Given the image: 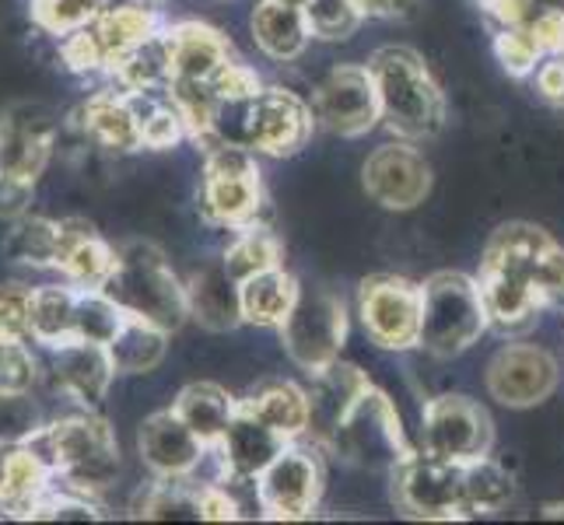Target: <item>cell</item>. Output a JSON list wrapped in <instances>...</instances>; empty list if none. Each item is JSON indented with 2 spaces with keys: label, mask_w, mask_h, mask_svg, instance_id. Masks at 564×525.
<instances>
[{
  "label": "cell",
  "mask_w": 564,
  "mask_h": 525,
  "mask_svg": "<svg viewBox=\"0 0 564 525\" xmlns=\"http://www.w3.org/2000/svg\"><path fill=\"white\" fill-rule=\"evenodd\" d=\"M466 466L432 452H411L393 470V501L397 508L427 518V522H453L474 518L470 488H466Z\"/></svg>",
  "instance_id": "ba28073f"
},
{
  "label": "cell",
  "mask_w": 564,
  "mask_h": 525,
  "mask_svg": "<svg viewBox=\"0 0 564 525\" xmlns=\"http://www.w3.org/2000/svg\"><path fill=\"white\" fill-rule=\"evenodd\" d=\"M477 284L491 329L522 333L543 308H564V249L536 225H505L484 249Z\"/></svg>",
  "instance_id": "6da1fadb"
},
{
  "label": "cell",
  "mask_w": 564,
  "mask_h": 525,
  "mask_svg": "<svg viewBox=\"0 0 564 525\" xmlns=\"http://www.w3.org/2000/svg\"><path fill=\"white\" fill-rule=\"evenodd\" d=\"M260 512L274 522H295L316 512L323 494V462L313 449L291 441L257 480Z\"/></svg>",
  "instance_id": "8fae6325"
},
{
  "label": "cell",
  "mask_w": 564,
  "mask_h": 525,
  "mask_svg": "<svg viewBox=\"0 0 564 525\" xmlns=\"http://www.w3.org/2000/svg\"><path fill=\"white\" fill-rule=\"evenodd\" d=\"M169 39H172V81L214 85V77L236 61L228 35L204 22L169 25Z\"/></svg>",
  "instance_id": "7402d4cb"
},
{
  "label": "cell",
  "mask_w": 564,
  "mask_h": 525,
  "mask_svg": "<svg viewBox=\"0 0 564 525\" xmlns=\"http://www.w3.org/2000/svg\"><path fill=\"white\" fill-rule=\"evenodd\" d=\"M249 29H252V39H257V46L278 64L299 61L308 46V39H313L302 4H288V0H260L257 11L249 18Z\"/></svg>",
  "instance_id": "484cf974"
},
{
  "label": "cell",
  "mask_w": 564,
  "mask_h": 525,
  "mask_svg": "<svg viewBox=\"0 0 564 525\" xmlns=\"http://www.w3.org/2000/svg\"><path fill=\"white\" fill-rule=\"evenodd\" d=\"M288 4H305V0H288Z\"/></svg>",
  "instance_id": "b9f144b4"
},
{
  "label": "cell",
  "mask_w": 564,
  "mask_h": 525,
  "mask_svg": "<svg viewBox=\"0 0 564 525\" xmlns=\"http://www.w3.org/2000/svg\"><path fill=\"white\" fill-rule=\"evenodd\" d=\"M495 32H516L540 50V56H564V0H480Z\"/></svg>",
  "instance_id": "44dd1931"
},
{
  "label": "cell",
  "mask_w": 564,
  "mask_h": 525,
  "mask_svg": "<svg viewBox=\"0 0 564 525\" xmlns=\"http://www.w3.org/2000/svg\"><path fill=\"white\" fill-rule=\"evenodd\" d=\"M74 308L77 287L61 274L32 284V308H29V333L35 347H56L74 340Z\"/></svg>",
  "instance_id": "4316f807"
},
{
  "label": "cell",
  "mask_w": 564,
  "mask_h": 525,
  "mask_svg": "<svg viewBox=\"0 0 564 525\" xmlns=\"http://www.w3.org/2000/svg\"><path fill=\"white\" fill-rule=\"evenodd\" d=\"M291 438H284L274 424L260 417L246 400H239V411L231 417L225 438L214 445V459H218V477L231 480H260V473L274 462Z\"/></svg>",
  "instance_id": "2e32d148"
},
{
  "label": "cell",
  "mask_w": 564,
  "mask_h": 525,
  "mask_svg": "<svg viewBox=\"0 0 564 525\" xmlns=\"http://www.w3.org/2000/svg\"><path fill=\"white\" fill-rule=\"evenodd\" d=\"M368 70L379 88L382 123L403 141L435 138L445 123V99L421 56L406 46H382L372 53Z\"/></svg>",
  "instance_id": "277c9868"
},
{
  "label": "cell",
  "mask_w": 564,
  "mask_h": 525,
  "mask_svg": "<svg viewBox=\"0 0 564 525\" xmlns=\"http://www.w3.org/2000/svg\"><path fill=\"white\" fill-rule=\"evenodd\" d=\"M56 260H61V218L46 210H32L18 218L0 236V263L32 277H56Z\"/></svg>",
  "instance_id": "ffe728a7"
},
{
  "label": "cell",
  "mask_w": 564,
  "mask_h": 525,
  "mask_svg": "<svg viewBox=\"0 0 564 525\" xmlns=\"http://www.w3.org/2000/svg\"><path fill=\"white\" fill-rule=\"evenodd\" d=\"M172 411H176L197 435L207 449H214L225 431L231 417L239 411V400L228 396V389H221L218 382H189L186 389H180V396L172 400Z\"/></svg>",
  "instance_id": "f1b7e54d"
},
{
  "label": "cell",
  "mask_w": 564,
  "mask_h": 525,
  "mask_svg": "<svg viewBox=\"0 0 564 525\" xmlns=\"http://www.w3.org/2000/svg\"><path fill=\"white\" fill-rule=\"evenodd\" d=\"M263 183L249 147L210 144L204 147V183H200V214L218 228L239 231L260 225Z\"/></svg>",
  "instance_id": "52a82bcc"
},
{
  "label": "cell",
  "mask_w": 564,
  "mask_h": 525,
  "mask_svg": "<svg viewBox=\"0 0 564 525\" xmlns=\"http://www.w3.org/2000/svg\"><path fill=\"white\" fill-rule=\"evenodd\" d=\"M127 322V313L116 305L102 287H77V308H74V340L88 343H109L120 326Z\"/></svg>",
  "instance_id": "836d02e7"
},
{
  "label": "cell",
  "mask_w": 564,
  "mask_h": 525,
  "mask_svg": "<svg viewBox=\"0 0 564 525\" xmlns=\"http://www.w3.org/2000/svg\"><path fill=\"white\" fill-rule=\"evenodd\" d=\"M557 389V361L536 343L501 347L488 364V393L505 406H536Z\"/></svg>",
  "instance_id": "e0dca14e"
},
{
  "label": "cell",
  "mask_w": 564,
  "mask_h": 525,
  "mask_svg": "<svg viewBox=\"0 0 564 525\" xmlns=\"http://www.w3.org/2000/svg\"><path fill=\"white\" fill-rule=\"evenodd\" d=\"M368 385V379L358 372L355 364L334 361L323 372L313 375V389H308V435L319 445L334 435V427L347 414V406L358 400V393Z\"/></svg>",
  "instance_id": "d4e9b609"
},
{
  "label": "cell",
  "mask_w": 564,
  "mask_h": 525,
  "mask_svg": "<svg viewBox=\"0 0 564 525\" xmlns=\"http://www.w3.org/2000/svg\"><path fill=\"white\" fill-rule=\"evenodd\" d=\"M302 11H305L308 32H313V39H323V43L351 39L365 22V11L355 0H305Z\"/></svg>",
  "instance_id": "d590c367"
},
{
  "label": "cell",
  "mask_w": 564,
  "mask_h": 525,
  "mask_svg": "<svg viewBox=\"0 0 564 525\" xmlns=\"http://www.w3.org/2000/svg\"><path fill=\"white\" fill-rule=\"evenodd\" d=\"M106 77L120 91H169L172 85V39L169 25L154 29L109 64Z\"/></svg>",
  "instance_id": "cb8c5ba5"
},
{
  "label": "cell",
  "mask_w": 564,
  "mask_h": 525,
  "mask_svg": "<svg viewBox=\"0 0 564 525\" xmlns=\"http://www.w3.org/2000/svg\"><path fill=\"white\" fill-rule=\"evenodd\" d=\"M488 329V305L474 277L442 270L421 284V350L435 358H456Z\"/></svg>",
  "instance_id": "5b68a950"
},
{
  "label": "cell",
  "mask_w": 564,
  "mask_h": 525,
  "mask_svg": "<svg viewBox=\"0 0 564 525\" xmlns=\"http://www.w3.org/2000/svg\"><path fill=\"white\" fill-rule=\"evenodd\" d=\"M536 91L547 102L564 106V56H547V61L536 67Z\"/></svg>",
  "instance_id": "f35d334b"
},
{
  "label": "cell",
  "mask_w": 564,
  "mask_h": 525,
  "mask_svg": "<svg viewBox=\"0 0 564 525\" xmlns=\"http://www.w3.org/2000/svg\"><path fill=\"white\" fill-rule=\"evenodd\" d=\"M316 123L340 133V138H361L382 120L379 88L368 64H340L326 74V81L313 95Z\"/></svg>",
  "instance_id": "5bb4252c"
},
{
  "label": "cell",
  "mask_w": 564,
  "mask_h": 525,
  "mask_svg": "<svg viewBox=\"0 0 564 525\" xmlns=\"http://www.w3.org/2000/svg\"><path fill=\"white\" fill-rule=\"evenodd\" d=\"M25 445L50 466L53 480L99 497L102 504L109 491H116V483H120V438H116V427L99 411H74L64 417H53Z\"/></svg>",
  "instance_id": "7a4b0ae2"
},
{
  "label": "cell",
  "mask_w": 564,
  "mask_h": 525,
  "mask_svg": "<svg viewBox=\"0 0 564 525\" xmlns=\"http://www.w3.org/2000/svg\"><path fill=\"white\" fill-rule=\"evenodd\" d=\"M246 403L274 424L284 438L299 441L302 435H308V393L295 382H267L260 389H252Z\"/></svg>",
  "instance_id": "4dcf8cb0"
},
{
  "label": "cell",
  "mask_w": 564,
  "mask_h": 525,
  "mask_svg": "<svg viewBox=\"0 0 564 525\" xmlns=\"http://www.w3.org/2000/svg\"><path fill=\"white\" fill-rule=\"evenodd\" d=\"M39 200V183L25 179V175L0 172V225H11L18 218L35 210Z\"/></svg>",
  "instance_id": "74e56055"
},
{
  "label": "cell",
  "mask_w": 564,
  "mask_h": 525,
  "mask_svg": "<svg viewBox=\"0 0 564 525\" xmlns=\"http://www.w3.org/2000/svg\"><path fill=\"white\" fill-rule=\"evenodd\" d=\"M169 337H172L169 329L154 326L148 319H138V316H127V322L120 326V333L106 343L116 375H120V379L151 375L169 354Z\"/></svg>",
  "instance_id": "83f0119b"
},
{
  "label": "cell",
  "mask_w": 564,
  "mask_h": 525,
  "mask_svg": "<svg viewBox=\"0 0 564 525\" xmlns=\"http://www.w3.org/2000/svg\"><path fill=\"white\" fill-rule=\"evenodd\" d=\"M102 291L127 316L148 319L169 329V333H176L189 319L186 281H180V274L172 270L165 249L148 239H130L116 245V266Z\"/></svg>",
  "instance_id": "3957f363"
},
{
  "label": "cell",
  "mask_w": 564,
  "mask_h": 525,
  "mask_svg": "<svg viewBox=\"0 0 564 525\" xmlns=\"http://www.w3.org/2000/svg\"><path fill=\"white\" fill-rule=\"evenodd\" d=\"M361 322L382 350H411L421 340V287L406 277L379 274L361 284Z\"/></svg>",
  "instance_id": "7c38bea8"
},
{
  "label": "cell",
  "mask_w": 564,
  "mask_h": 525,
  "mask_svg": "<svg viewBox=\"0 0 564 525\" xmlns=\"http://www.w3.org/2000/svg\"><path fill=\"white\" fill-rule=\"evenodd\" d=\"M432 189V168L411 144H382L365 162V193L386 210H411Z\"/></svg>",
  "instance_id": "d6986e66"
},
{
  "label": "cell",
  "mask_w": 564,
  "mask_h": 525,
  "mask_svg": "<svg viewBox=\"0 0 564 525\" xmlns=\"http://www.w3.org/2000/svg\"><path fill=\"white\" fill-rule=\"evenodd\" d=\"M344 337H347L344 302L326 287H313V291L302 287L295 308L281 322V340L288 358L316 375L326 364L340 361Z\"/></svg>",
  "instance_id": "9c48e42d"
},
{
  "label": "cell",
  "mask_w": 564,
  "mask_h": 525,
  "mask_svg": "<svg viewBox=\"0 0 564 525\" xmlns=\"http://www.w3.org/2000/svg\"><path fill=\"white\" fill-rule=\"evenodd\" d=\"M299 281L288 274L284 266H270L239 281V298H242V319L252 326H274L288 319V313L299 302Z\"/></svg>",
  "instance_id": "f546056e"
},
{
  "label": "cell",
  "mask_w": 564,
  "mask_h": 525,
  "mask_svg": "<svg viewBox=\"0 0 564 525\" xmlns=\"http://www.w3.org/2000/svg\"><path fill=\"white\" fill-rule=\"evenodd\" d=\"M53 162V141L39 138L29 127L14 123L11 116L0 112V172L11 175H25V179H35L43 175Z\"/></svg>",
  "instance_id": "1f68e13d"
},
{
  "label": "cell",
  "mask_w": 564,
  "mask_h": 525,
  "mask_svg": "<svg viewBox=\"0 0 564 525\" xmlns=\"http://www.w3.org/2000/svg\"><path fill=\"white\" fill-rule=\"evenodd\" d=\"M46 427V406L35 389H0V445H25Z\"/></svg>",
  "instance_id": "e575fe53"
},
{
  "label": "cell",
  "mask_w": 564,
  "mask_h": 525,
  "mask_svg": "<svg viewBox=\"0 0 564 525\" xmlns=\"http://www.w3.org/2000/svg\"><path fill=\"white\" fill-rule=\"evenodd\" d=\"M365 18H406L414 14L421 0H355Z\"/></svg>",
  "instance_id": "ab89813d"
},
{
  "label": "cell",
  "mask_w": 564,
  "mask_h": 525,
  "mask_svg": "<svg viewBox=\"0 0 564 525\" xmlns=\"http://www.w3.org/2000/svg\"><path fill=\"white\" fill-rule=\"evenodd\" d=\"M316 112L295 91L284 88H260L249 112V151L288 158L305 147L313 138Z\"/></svg>",
  "instance_id": "9a60e30c"
},
{
  "label": "cell",
  "mask_w": 564,
  "mask_h": 525,
  "mask_svg": "<svg viewBox=\"0 0 564 525\" xmlns=\"http://www.w3.org/2000/svg\"><path fill=\"white\" fill-rule=\"evenodd\" d=\"M138 456L151 477L186 480L207 459V445L193 435V427L172 411H154L138 427Z\"/></svg>",
  "instance_id": "ac0fdd59"
},
{
  "label": "cell",
  "mask_w": 564,
  "mask_h": 525,
  "mask_svg": "<svg viewBox=\"0 0 564 525\" xmlns=\"http://www.w3.org/2000/svg\"><path fill=\"white\" fill-rule=\"evenodd\" d=\"M491 441H495V427L480 403L466 396H438L424 406V420H421L424 452L453 462H470L491 456Z\"/></svg>",
  "instance_id": "30bf717a"
},
{
  "label": "cell",
  "mask_w": 564,
  "mask_h": 525,
  "mask_svg": "<svg viewBox=\"0 0 564 525\" xmlns=\"http://www.w3.org/2000/svg\"><path fill=\"white\" fill-rule=\"evenodd\" d=\"M186 302H189V319H197L210 333H231V329L246 322L239 281L228 274V266L221 260L204 263L186 281Z\"/></svg>",
  "instance_id": "603a6c76"
},
{
  "label": "cell",
  "mask_w": 564,
  "mask_h": 525,
  "mask_svg": "<svg viewBox=\"0 0 564 525\" xmlns=\"http://www.w3.org/2000/svg\"><path fill=\"white\" fill-rule=\"evenodd\" d=\"M221 263L228 266V274L236 281H246L252 274H260V270L281 266V242H278L274 231L263 228V225L239 228L236 239L228 242Z\"/></svg>",
  "instance_id": "d6a6232c"
},
{
  "label": "cell",
  "mask_w": 564,
  "mask_h": 525,
  "mask_svg": "<svg viewBox=\"0 0 564 525\" xmlns=\"http://www.w3.org/2000/svg\"><path fill=\"white\" fill-rule=\"evenodd\" d=\"M29 308H32V284L22 277L0 281V337L4 340H29Z\"/></svg>",
  "instance_id": "8d00e7d4"
},
{
  "label": "cell",
  "mask_w": 564,
  "mask_h": 525,
  "mask_svg": "<svg viewBox=\"0 0 564 525\" xmlns=\"http://www.w3.org/2000/svg\"><path fill=\"white\" fill-rule=\"evenodd\" d=\"M543 515H547V518H564V504H547Z\"/></svg>",
  "instance_id": "60d3db41"
},
{
  "label": "cell",
  "mask_w": 564,
  "mask_h": 525,
  "mask_svg": "<svg viewBox=\"0 0 564 525\" xmlns=\"http://www.w3.org/2000/svg\"><path fill=\"white\" fill-rule=\"evenodd\" d=\"M35 350H39V361H43V379L39 382L61 389L64 396L82 403L85 411H102L112 382L120 379L102 343L64 340L56 347H35Z\"/></svg>",
  "instance_id": "4fadbf2b"
},
{
  "label": "cell",
  "mask_w": 564,
  "mask_h": 525,
  "mask_svg": "<svg viewBox=\"0 0 564 525\" xmlns=\"http://www.w3.org/2000/svg\"><path fill=\"white\" fill-rule=\"evenodd\" d=\"M326 449L340 456L344 462L358 466V470H389V473L397 470V462H403L414 452L393 400L372 382L347 406V414L334 427V435L326 438Z\"/></svg>",
  "instance_id": "8992f818"
}]
</instances>
